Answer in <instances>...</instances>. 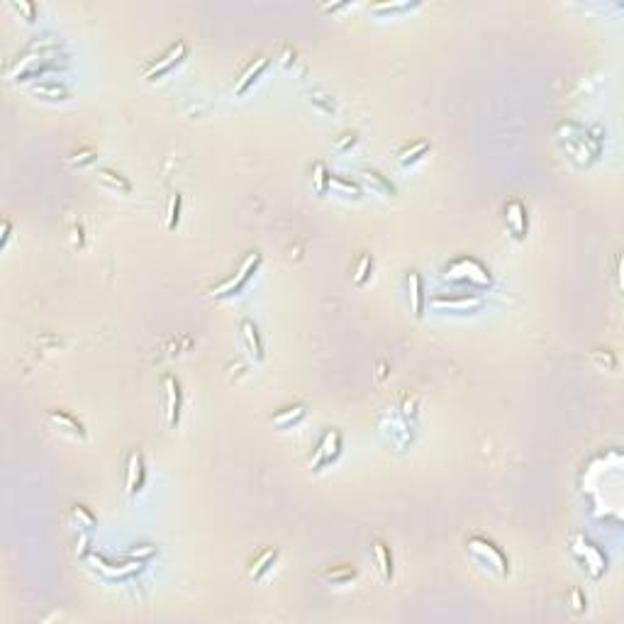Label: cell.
I'll list each match as a JSON object with an SVG mask.
<instances>
[{"instance_id": "1", "label": "cell", "mask_w": 624, "mask_h": 624, "mask_svg": "<svg viewBox=\"0 0 624 624\" xmlns=\"http://www.w3.org/2000/svg\"><path fill=\"white\" fill-rule=\"evenodd\" d=\"M59 52H61V42H56V39L52 37L34 39V42L13 61V66L8 69V76L20 81L42 79L49 71L59 69Z\"/></svg>"}, {"instance_id": "2", "label": "cell", "mask_w": 624, "mask_h": 624, "mask_svg": "<svg viewBox=\"0 0 624 624\" xmlns=\"http://www.w3.org/2000/svg\"><path fill=\"white\" fill-rule=\"evenodd\" d=\"M490 273L480 261L461 257L447 266L444 271V283L461 285V288H488L490 285Z\"/></svg>"}, {"instance_id": "3", "label": "cell", "mask_w": 624, "mask_h": 624, "mask_svg": "<svg viewBox=\"0 0 624 624\" xmlns=\"http://www.w3.org/2000/svg\"><path fill=\"white\" fill-rule=\"evenodd\" d=\"M466 549H468V554L478 561V564L488 566V569L493 573H498L500 578H508L510 561H508V556H505L503 551L493 544V541L483 539V536H470V539L466 541Z\"/></svg>"}, {"instance_id": "4", "label": "cell", "mask_w": 624, "mask_h": 624, "mask_svg": "<svg viewBox=\"0 0 624 624\" xmlns=\"http://www.w3.org/2000/svg\"><path fill=\"white\" fill-rule=\"evenodd\" d=\"M86 564L93 571H98L100 576H105L107 581H125V578L137 576V573H142V569H144V561L127 559L125 564H112L103 554H95V551L86 554Z\"/></svg>"}, {"instance_id": "5", "label": "cell", "mask_w": 624, "mask_h": 624, "mask_svg": "<svg viewBox=\"0 0 624 624\" xmlns=\"http://www.w3.org/2000/svg\"><path fill=\"white\" fill-rule=\"evenodd\" d=\"M571 549H573V554H576L578 559L585 564V569L590 571L592 578H600L602 573L607 571V559L602 556V551L597 549V546L592 544L585 534H573L571 536Z\"/></svg>"}, {"instance_id": "6", "label": "cell", "mask_w": 624, "mask_h": 624, "mask_svg": "<svg viewBox=\"0 0 624 624\" xmlns=\"http://www.w3.org/2000/svg\"><path fill=\"white\" fill-rule=\"evenodd\" d=\"M429 305L442 312H478L483 308V298L475 293H442L434 295Z\"/></svg>"}, {"instance_id": "7", "label": "cell", "mask_w": 624, "mask_h": 624, "mask_svg": "<svg viewBox=\"0 0 624 624\" xmlns=\"http://www.w3.org/2000/svg\"><path fill=\"white\" fill-rule=\"evenodd\" d=\"M341 454V434L337 429H327L322 434L320 444L317 449L312 452L310 456V468L312 470H322L325 466H330L332 461H337V456Z\"/></svg>"}, {"instance_id": "8", "label": "cell", "mask_w": 624, "mask_h": 624, "mask_svg": "<svg viewBox=\"0 0 624 624\" xmlns=\"http://www.w3.org/2000/svg\"><path fill=\"white\" fill-rule=\"evenodd\" d=\"M181 383L176 381V376H163L161 381V405H163V419L168 427H176L181 419Z\"/></svg>"}, {"instance_id": "9", "label": "cell", "mask_w": 624, "mask_h": 624, "mask_svg": "<svg viewBox=\"0 0 624 624\" xmlns=\"http://www.w3.org/2000/svg\"><path fill=\"white\" fill-rule=\"evenodd\" d=\"M186 56H188V44L183 42V39H178L176 44H171V47H168L166 52L158 56L154 64L144 71V81H156V79H161V76H166L168 71L176 69Z\"/></svg>"}, {"instance_id": "10", "label": "cell", "mask_w": 624, "mask_h": 624, "mask_svg": "<svg viewBox=\"0 0 624 624\" xmlns=\"http://www.w3.org/2000/svg\"><path fill=\"white\" fill-rule=\"evenodd\" d=\"M144 478H147V468H144V456H142L140 449H132L127 454V463H125V495L127 498H137L140 490L144 488Z\"/></svg>"}, {"instance_id": "11", "label": "cell", "mask_w": 624, "mask_h": 624, "mask_svg": "<svg viewBox=\"0 0 624 624\" xmlns=\"http://www.w3.org/2000/svg\"><path fill=\"white\" fill-rule=\"evenodd\" d=\"M47 424L54 429L56 434H61V437L71 439V442H86V427L79 422L74 415H69V412L64 410H49L47 412Z\"/></svg>"}, {"instance_id": "12", "label": "cell", "mask_w": 624, "mask_h": 624, "mask_svg": "<svg viewBox=\"0 0 624 624\" xmlns=\"http://www.w3.org/2000/svg\"><path fill=\"white\" fill-rule=\"evenodd\" d=\"M239 341H242L244 351L252 356V361H257V364L264 361V341H261L259 330L252 320L239 322Z\"/></svg>"}, {"instance_id": "13", "label": "cell", "mask_w": 624, "mask_h": 624, "mask_svg": "<svg viewBox=\"0 0 624 624\" xmlns=\"http://www.w3.org/2000/svg\"><path fill=\"white\" fill-rule=\"evenodd\" d=\"M505 222L515 239H524L527 229H529V217H527V208L520 201H510L505 205Z\"/></svg>"}, {"instance_id": "14", "label": "cell", "mask_w": 624, "mask_h": 624, "mask_svg": "<svg viewBox=\"0 0 624 624\" xmlns=\"http://www.w3.org/2000/svg\"><path fill=\"white\" fill-rule=\"evenodd\" d=\"M269 69V56H257L247 69L242 71V76L237 79V86H234V95H244L254 83L261 79V74Z\"/></svg>"}, {"instance_id": "15", "label": "cell", "mask_w": 624, "mask_h": 624, "mask_svg": "<svg viewBox=\"0 0 624 624\" xmlns=\"http://www.w3.org/2000/svg\"><path fill=\"white\" fill-rule=\"evenodd\" d=\"M407 298H410V310L412 315L417 317V320H422L424 315V305H427V300H424V285H422V276L417 273V271H407Z\"/></svg>"}, {"instance_id": "16", "label": "cell", "mask_w": 624, "mask_h": 624, "mask_svg": "<svg viewBox=\"0 0 624 624\" xmlns=\"http://www.w3.org/2000/svg\"><path fill=\"white\" fill-rule=\"evenodd\" d=\"M371 549H373V559H376V569H378V573H381V581L383 583H391V578H393V554H391V546H388L383 539H373Z\"/></svg>"}, {"instance_id": "17", "label": "cell", "mask_w": 624, "mask_h": 624, "mask_svg": "<svg viewBox=\"0 0 624 624\" xmlns=\"http://www.w3.org/2000/svg\"><path fill=\"white\" fill-rule=\"evenodd\" d=\"M305 415H308V407H305L303 402H295V405H288L276 412V415L271 417V424H273L276 429H290L293 424H298L300 419H305Z\"/></svg>"}, {"instance_id": "18", "label": "cell", "mask_w": 624, "mask_h": 624, "mask_svg": "<svg viewBox=\"0 0 624 624\" xmlns=\"http://www.w3.org/2000/svg\"><path fill=\"white\" fill-rule=\"evenodd\" d=\"M359 178H361V183H364L366 188H371V191L378 193V196H383V198L395 196V186H393L386 176H381L378 171H373V168H364Z\"/></svg>"}, {"instance_id": "19", "label": "cell", "mask_w": 624, "mask_h": 624, "mask_svg": "<svg viewBox=\"0 0 624 624\" xmlns=\"http://www.w3.org/2000/svg\"><path fill=\"white\" fill-rule=\"evenodd\" d=\"M276 561H278V549H273V546H271V549H264L257 559L252 561V566H249V578H252V581H261L266 573L273 569Z\"/></svg>"}, {"instance_id": "20", "label": "cell", "mask_w": 624, "mask_h": 624, "mask_svg": "<svg viewBox=\"0 0 624 624\" xmlns=\"http://www.w3.org/2000/svg\"><path fill=\"white\" fill-rule=\"evenodd\" d=\"M98 183H100V186H105L107 191L122 193V196H127V193H132L130 181H127L125 176H120V173L110 171V168H98Z\"/></svg>"}, {"instance_id": "21", "label": "cell", "mask_w": 624, "mask_h": 624, "mask_svg": "<svg viewBox=\"0 0 624 624\" xmlns=\"http://www.w3.org/2000/svg\"><path fill=\"white\" fill-rule=\"evenodd\" d=\"M34 95L39 98H47V100H69L71 98V90L61 83H32L29 86Z\"/></svg>"}, {"instance_id": "22", "label": "cell", "mask_w": 624, "mask_h": 624, "mask_svg": "<svg viewBox=\"0 0 624 624\" xmlns=\"http://www.w3.org/2000/svg\"><path fill=\"white\" fill-rule=\"evenodd\" d=\"M244 280H239L237 276H232V278H227V280H222V283L219 285H215V288H210L208 290V295L212 300H224V298H232V295H239L244 290Z\"/></svg>"}, {"instance_id": "23", "label": "cell", "mask_w": 624, "mask_h": 624, "mask_svg": "<svg viewBox=\"0 0 624 624\" xmlns=\"http://www.w3.org/2000/svg\"><path fill=\"white\" fill-rule=\"evenodd\" d=\"M330 191L339 193V196H344V198H354V201H359V198L364 196V191H361L359 183L349 181V178H344V176H332L330 178Z\"/></svg>"}, {"instance_id": "24", "label": "cell", "mask_w": 624, "mask_h": 624, "mask_svg": "<svg viewBox=\"0 0 624 624\" xmlns=\"http://www.w3.org/2000/svg\"><path fill=\"white\" fill-rule=\"evenodd\" d=\"M429 149H432V144H429L427 140H422V142H415V144L412 147H405V149L400 151V158H398V161H400V166H412V163H417L419 158L422 156H427L429 154Z\"/></svg>"}, {"instance_id": "25", "label": "cell", "mask_w": 624, "mask_h": 624, "mask_svg": "<svg viewBox=\"0 0 624 624\" xmlns=\"http://www.w3.org/2000/svg\"><path fill=\"white\" fill-rule=\"evenodd\" d=\"M330 178L332 173L327 171V166L322 161H317L312 166V191H315V196H327L330 193Z\"/></svg>"}, {"instance_id": "26", "label": "cell", "mask_w": 624, "mask_h": 624, "mask_svg": "<svg viewBox=\"0 0 624 624\" xmlns=\"http://www.w3.org/2000/svg\"><path fill=\"white\" fill-rule=\"evenodd\" d=\"M354 578H356V569H351V566H337V569L322 573V581L332 583V585H344V583L354 581Z\"/></svg>"}, {"instance_id": "27", "label": "cell", "mask_w": 624, "mask_h": 624, "mask_svg": "<svg viewBox=\"0 0 624 624\" xmlns=\"http://www.w3.org/2000/svg\"><path fill=\"white\" fill-rule=\"evenodd\" d=\"M71 522H74L76 529L83 531V534L95 527V517L88 513V508H83V505H74V508H71Z\"/></svg>"}, {"instance_id": "28", "label": "cell", "mask_w": 624, "mask_h": 624, "mask_svg": "<svg viewBox=\"0 0 624 624\" xmlns=\"http://www.w3.org/2000/svg\"><path fill=\"white\" fill-rule=\"evenodd\" d=\"M259 266H261V254L259 252H249L247 257H244L242 266H239V271L234 276H237L239 280H244V283H249V278L257 273Z\"/></svg>"}, {"instance_id": "29", "label": "cell", "mask_w": 624, "mask_h": 624, "mask_svg": "<svg viewBox=\"0 0 624 624\" xmlns=\"http://www.w3.org/2000/svg\"><path fill=\"white\" fill-rule=\"evenodd\" d=\"M371 273H373V257L371 254H361L359 264H356V271H354V283L366 285L368 278H371Z\"/></svg>"}, {"instance_id": "30", "label": "cell", "mask_w": 624, "mask_h": 624, "mask_svg": "<svg viewBox=\"0 0 624 624\" xmlns=\"http://www.w3.org/2000/svg\"><path fill=\"white\" fill-rule=\"evenodd\" d=\"M178 219H181V196L173 193V196L168 198V208H166V229L168 232H173V229L178 227Z\"/></svg>"}, {"instance_id": "31", "label": "cell", "mask_w": 624, "mask_h": 624, "mask_svg": "<svg viewBox=\"0 0 624 624\" xmlns=\"http://www.w3.org/2000/svg\"><path fill=\"white\" fill-rule=\"evenodd\" d=\"M417 8V3H376L371 5V13L376 15H393V13H405V10Z\"/></svg>"}, {"instance_id": "32", "label": "cell", "mask_w": 624, "mask_h": 624, "mask_svg": "<svg viewBox=\"0 0 624 624\" xmlns=\"http://www.w3.org/2000/svg\"><path fill=\"white\" fill-rule=\"evenodd\" d=\"M125 556H127V559H135V561H149V559H154V556H156V546L140 544V546H135V549L127 551Z\"/></svg>"}, {"instance_id": "33", "label": "cell", "mask_w": 624, "mask_h": 624, "mask_svg": "<svg viewBox=\"0 0 624 624\" xmlns=\"http://www.w3.org/2000/svg\"><path fill=\"white\" fill-rule=\"evenodd\" d=\"M10 8L15 10V13H20L22 15L25 20H27V22H34V20H37V8H34L32 3H27V0H13V3H10Z\"/></svg>"}, {"instance_id": "34", "label": "cell", "mask_w": 624, "mask_h": 624, "mask_svg": "<svg viewBox=\"0 0 624 624\" xmlns=\"http://www.w3.org/2000/svg\"><path fill=\"white\" fill-rule=\"evenodd\" d=\"M95 156H98V154H95L93 149H81V151H76V154L69 156V163H71V166H86V163H93Z\"/></svg>"}, {"instance_id": "35", "label": "cell", "mask_w": 624, "mask_h": 624, "mask_svg": "<svg viewBox=\"0 0 624 624\" xmlns=\"http://www.w3.org/2000/svg\"><path fill=\"white\" fill-rule=\"evenodd\" d=\"M356 140H359V137H356V132H346V135H341L339 140H337V149L339 151H346L349 149V147H354L356 144Z\"/></svg>"}, {"instance_id": "36", "label": "cell", "mask_w": 624, "mask_h": 624, "mask_svg": "<svg viewBox=\"0 0 624 624\" xmlns=\"http://www.w3.org/2000/svg\"><path fill=\"white\" fill-rule=\"evenodd\" d=\"M571 600H573V610H576V612L585 610V600H583V592L578 590V588H573V590H571Z\"/></svg>"}, {"instance_id": "37", "label": "cell", "mask_w": 624, "mask_h": 624, "mask_svg": "<svg viewBox=\"0 0 624 624\" xmlns=\"http://www.w3.org/2000/svg\"><path fill=\"white\" fill-rule=\"evenodd\" d=\"M10 229H13V224L8 222V219H5L3 222V244H0V247H8V242H10Z\"/></svg>"}]
</instances>
